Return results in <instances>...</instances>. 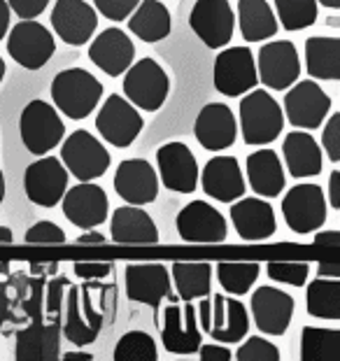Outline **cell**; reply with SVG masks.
Listing matches in <instances>:
<instances>
[{"mask_svg":"<svg viewBox=\"0 0 340 361\" xmlns=\"http://www.w3.org/2000/svg\"><path fill=\"white\" fill-rule=\"evenodd\" d=\"M238 128L250 147H264V145L275 142L284 128V112L280 103L266 89L254 87L241 98Z\"/></svg>","mask_w":340,"mask_h":361,"instance_id":"obj_1","label":"cell"},{"mask_svg":"<svg viewBox=\"0 0 340 361\" xmlns=\"http://www.w3.org/2000/svg\"><path fill=\"white\" fill-rule=\"evenodd\" d=\"M103 84L84 68H68L51 80L49 94L54 107L61 110L68 119H87L96 110L103 98Z\"/></svg>","mask_w":340,"mask_h":361,"instance_id":"obj_2","label":"cell"},{"mask_svg":"<svg viewBox=\"0 0 340 361\" xmlns=\"http://www.w3.org/2000/svg\"><path fill=\"white\" fill-rule=\"evenodd\" d=\"M19 135L24 147L35 157L49 154L54 147H59L66 135V124L61 119L59 110L47 101H30L19 117Z\"/></svg>","mask_w":340,"mask_h":361,"instance_id":"obj_3","label":"cell"},{"mask_svg":"<svg viewBox=\"0 0 340 361\" xmlns=\"http://www.w3.org/2000/svg\"><path fill=\"white\" fill-rule=\"evenodd\" d=\"M170 94V78L164 66L154 59H140L130 63L123 73V96L138 110L157 112L164 107Z\"/></svg>","mask_w":340,"mask_h":361,"instance_id":"obj_4","label":"cell"},{"mask_svg":"<svg viewBox=\"0 0 340 361\" xmlns=\"http://www.w3.org/2000/svg\"><path fill=\"white\" fill-rule=\"evenodd\" d=\"M61 164L73 178H77V182H94L107 173L112 159L94 133L77 128L61 145Z\"/></svg>","mask_w":340,"mask_h":361,"instance_id":"obj_5","label":"cell"},{"mask_svg":"<svg viewBox=\"0 0 340 361\" xmlns=\"http://www.w3.org/2000/svg\"><path fill=\"white\" fill-rule=\"evenodd\" d=\"M96 128L107 145H112V147H117V149H126L138 140V135L142 133L145 119L140 110H138L126 96L112 94L100 105L98 117H96Z\"/></svg>","mask_w":340,"mask_h":361,"instance_id":"obj_6","label":"cell"},{"mask_svg":"<svg viewBox=\"0 0 340 361\" xmlns=\"http://www.w3.org/2000/svg\"><path fill=\"white\" fill-rule=\"evenodd\" d=\"M327 194L320 184H293L282 198V217L293 233L320 231L327 221Z\"/></svg>","mask_w":340,"mask_h":361,"instance_id":"obj_7","label":"cell"},{"mask_svg":"<svg viewBox=\"0 0 340 361\" xmlns=\"http://www.w3.org/2000/svg\"><path fill=\"white\" fill-rule=\"evenodd\" d=\"M56 51V40L49 28L35 19H21L7 30V54L26 71H40Z\"/></svg>","mask_w":340,"mask_h":361,"instance_id":"obj_8","label":"cell"},{"mask_svg":"<svg viewBox=\"0 0 340 361\" xmlns=\"http://www.w3.org/2000/svg\"><path fill=\"white\" fill-rule=\"evenodd\" d=\"M212 82L214 89L229 98H241L257 87V61H254L250 47H221L214 59Z\"/></svg>","mask_w":340,"mask_h":361,"instance_id":"obj_9","label":"cell"},{"mask_svg":"<svg viewBox=\"0 0 340 361\" xmlns=\"http://www.w3.org/2000/svg\"><path fill=\"white\" fill-rule=\"evenodd\" d=\"M284 114L293 128H322L331 112V96L315 80L293 82L284 94Z\"/></svg>","mask_w":340,"mask_h":361,"instance_id":"obj_10","label":"cell"},{"mask_svg":"<svg viewBox=\"0 0 340 361\" xmlns=\"http://www.w3.org/2000/svg\"><path fill=\"white\" fill-rule=\"evenodd\" d=\"M259 82L270 91H287L300 75L298 49L291 40L266 42L257 54Z\"/></svg>","mask_w":340,"mask_h":361,"instance_id":"obj_11","label":"cell"},{"mask_svg":"<svg viewBox=\"0 0 340 361\" xmlns=\"http://www.w3.org/2000/svg\"><path fill=\"white\" fill-rule=\"evenodd\" d=\"M189 26L207 49H221L233 37V7L229 0H196L189 14Z\"/></svg>","mask_w":340,"mask_h":361,"instance_id":"obj_12","label":"cell"},{"mask_svg":"<svg viewBox=\"0 0 340 361\" xmlns=\"http://www.w3.org/2000/svg\"><path fill=\"white\" fill-rule=\"evenodd\" d=\"M177 233L189 245H217L226 240L229 224L214 205L205 201H191L177 212Z\"/></svg>","mask_w":340,"mask_h":361,"instance_id":"obj_13","label":"cell"},{"mask_svg":"<svg viewBox=\"0 0 340 361\" xmlns=\"http://www.w3.org/2000/svg\"><path fill=\"white\" fill-rule=\"evenodd\" d=\"M71 173L61 164V159L44 154L33 161L24 173V189L30 203L40 207H56L68 189Z\"/></svg>","mask_w":340,"mask_h":361,"instance_id":"obj_14","label":"cell"},{"mask_svg":"<svg viewBox=\"0 0 340 361\" xmlns=\"http://www.w3.org/2000/svg\"><path fill=\"white\" fill-rule=\"evenodd\" d=\"M161 343H164L166 352L177 357H187L198 352L200 343H203V331L198 326V314L191 301H184V305L170 301V305L164 310Z\"/></svg>","mask_w":340,"mask_h":361,"instance_id":"obj_15","label":"cell"},{"mask_svg":"<svg viewBox=\"0 0 340 361\" xmlns=\"http://www.w3.org/2000/svg\"><path fill=\"white\" fill-rule=\"evenodd\" d=\"M61 207H63L66 219L84 231L100 226L110 214V201H107L105 189L91 182H80L73 189H66Z\"/></svg>","mask_w":340,"mask_h":361,"instance_id":"obj_16","label":"cell"},{"mask_svg":"<svg viewBox=\"0 0 340 361\" xmlns=\"http://www.w3.org/2000/svg\"><path fill=\"white\" fill-rule=\"evenodd\" d=\"M159 182L175 194H194L198 187V164L184 142H166L157 149Z\"/></svg>","mask_w":340,"mask_h":361,"instance_id":"obj_17","label":"cell"},{"mask_svg":"<svg viewBox=\"0 0 340 361\" xmlns=\"http://www.w3.org/2000/svg\"><path fill=\"white\" fill-rule=\"evenodd\" d=\"M103 326V310L89 296V287H71L66 296V341L73 345H91Z\"/></svg>","mask_w":340,"mask_h":361,"instance_id":"obj_18","label":"cell"},{"mask_svg":"<svg viewBox=\"0 0 340 361\" xmlns=\"http://www.w3.org/2000/svg\"><path fill=\"white\" fill-rule=\"evenodd\" d=\"M293 296L277 287H259L250 296V314L254 324L266 336H284L293 319Z\"/></svg>","mask_w":340,"mask_h":361,"instance_id":"obj_19","label":"cell"},{"mask_svg":"<svg viewBox=\"0 0 340 361\" xmlns=\"http://www.w3.org/2000/svg\"><path fill=\"white\" fill-rule=\"evenodd\" d=\"M51 28L71 47H82L98 28V12L87 0H56L51 7Z\"/></svg>","mask_w":340,"mask_h":361,"instance_id":"obj_20","label":"cell"},{"mask_svg":"<svg viewBox=\"0 0 340 361\" xmlns=\"http://www.w3.org/2000/svg\"><path fill=\"white\" fill-rule=\"evenodd\" d=\"M112 187L117 196L128 205L154 203L159 196V175L147 159H126L117 166Z\"/></svg>","mask_w":340,"mask_h":361,"instance_id":"obj_21","label":"cell"},{"mask_svg":"<svg viewBox=\"0 0 340 361\" xmlns=\"http://www.w3.org/2000/svg\"><path fill=\"white\" fill-rule=\"evenodd\" d=\"M229 214L241 240L261 243V240L273 238L277 231L273 205L266 203V198H261V196L236 198V201L231 203Z\"/></svg>","mask_w":340,"mask_h":361,"instance_id":"obj_22","label":"cell"},{"mask_svg":"<svg viewBox=\"0 0 340 361\" xmlns=\"http://www.w3.org/2000/svg\"><path fill=\"white\" fill-rule=\"evenodd\" d=\"M89 59L107 78H119L135 61V44L121 28H105L89 40Z\"/></svg>","mask_w":340,"mask_h":361,"instance_id":"obj_23","label":"cell"},{"mask_svg":"<svg viewBox=\"0 0 340 361\" xmlns=\"http://www.w3.org/2000/svg\"><path fill=\"white\" fill-rule=\"evenodd\" d=\"M194 135L198 145L207 152H224L236 142L238 137V119L233 110L224 103H207L200 107Z\"/></svg>","mask_w":340,"mask_h":361,"instance_id":"obj_24","label":"cell"},{"mask_svg":"<svg viewBox=\"0 0 340 361\" xmlns=\"http://www.w3.org/2000/svg\"><path fill=\"white\" fill-rule=\"evenodd\" d=\"M123 280L130 301L150 305L154 310H159L161 301L170 294V273L164 264H128Z\"/></svg>","mask_w":340,"mask_h":361,"instance_id":"obj_25","label":"cell"},{"mask_svg":"<svg viewBox=\"0 0 340 361\" xmlns=\"http://www.w3.org/2000/svg\"><path fill=\"white\" fill-rule=\"evenodd\" d=\"M203 191L219 203H233L236 198L245 196V175L236 157H214L198 173Z\"/></svg>","mask_w":340,"mask_h":361,"instance_id":"obj_26","label":"cell"},{"mask_svg":"<svg viewBox=\"0 0 340 361\" xmlns=\"http://www.w3.org/2000/svg\"><path fill=\"white\" fill-rule=\"evenodd\" d=\"M210 334L217 343L236 345L250 334V314H247L245 303L233 296L217 294L210 298Z\"/></svg>","mask_w":340,"mask_h":361,"instance_id":"obj_27","label":"cell"},{"mask_svg":"<svg viewBox=\"0 0 340 361\" xmlns=\"http://www.w3.org/2000/svg\"><path fill=\"white\" fill-rule=\"evenodd\" d=\"M110 235L117 245H157L159 228L142 205H121L110 217Z\"/></svg>","mask_w":340,"mask_h":361,"instance_id":"obj_28","label":"cell"},{"mask_svg":"<svg viewBox=\"0 0 340 361\" xmlns=\"http://www.w3.org/2000/svg\"><path fill=\"white\" fill-rule=\"evenodd\" d=\"M282 157L289 175L296 180L317 178L324 168V154L320 142L308 130H291V133L284 135Z\"/></svg>","mask_w":340,"mask_h":361,"instance_id":"obj_29","label":"cell"},{"mask_svg":"<svg viewBox=\"0 0 340 361\" xmlns=\"http://www.w3.org/2000/svg\"><path fill=\"white\" fill-rule=\"evenodd\" d=\"M247 182L252 191L261 198H277L284 191V166L275 149L264 145V149H257L247 157Z\"/></svg>","mask_w":340,"mask_h":361,"instance_id":"obj_30","label":"cell"},{"mask_svg":"<svg viewBox=\"0 0 340 361\" xmlns=\"http://www.w3.org/2000/svg\"><path fill=\"white\" fill-rule=\"evenodd\" d=\"M17 361H56L61 357V334L56 326L35 322L21 329L14 341Z\"/></svg>","mask_w":340,"mask_h":361,"instance_id":"obj_31","label":"cell"},{"mask_svg":"<svg viewBox=\"0 0 340 361\" xmlns=\"http://www.w3.org/2000/svg\"><path fill=\"white\" fill-rule=\"evenodd\" d=\"M173 17L164 0H140L128 14V30L142 42H161L170 35Z\"/></svg>","mask_w":340,"mask_h":361,"instance_id":"obj_32","label":"cell"},{"mask_svg":"<svg viewBox=\"0 0 340 361\" xmlns=\"http://www.w3.org/2000/svg\"><path fill=\"white\" fill-rule=\"evenodd\" d=\"M305 71L312 80H340V37L312 35L305 40Z\"/></svg>","mask_w":340,"mask_h":361,"instance_id":"obj_33","label":"cell"},{"mask_svg":"<svg viewBox=\"0 0 340 361\" xmlns=\"http://www.w3.org/2000/svg\"><path fill=\"white\" fill-rule=\"evenodd\" d=\"M236 19L245 42H266L280 28L273 7L266 0H238Z\"/></svg>","mask_w":340,"mask_h":361,"instance_id":"obj_34","label":"cell"},{"mask_svg":"<svg viewBox=\"0 0 340 361\" xmlns=\"http://www.w3.org/2000/svg\"><path fill=\"white\" fill-rule=\"evenodd\" d=\"M214 268L205 261H177L173 264V282L180 301H196L210 296Z\"/></svg>","mask_w":340,"mask_h":361,"instance_id":"obj_35","label":"cell"},{"mask_svg":"<svg viewBox=\"0 0 340 361\" xmlns=\"http://www.w3.org/2000/svg\"><path fill=\"white\" fill-rule=\"evenodd\" d=\"M305 308L310 317L340 322V280L338 278H317L305 282Z\"/></svg>","mask_w":340,"mask_h":361,"instance_id":"obj_36","label":"cell"},{"mask_svg":"<svg viewBox=\"0 0 340 361\" xmlns=\"http://www.w3.org/2000/svg\"><path fill=\"white\" fill-rule=\"evenodd\" d=\"M303 361H340V331L324 326H303L300 331Z\"/></svg>","mask_w":340,"mask_h":361,"instance_id":"obj_37","label":"cell"},{"mask_svg":"<svg viewBox=\"0 0 340 361\" xmlns=\"http://www.w3.org/2000/svg\"><path fill=\"white\" fill-rule=\"evenodd\" d=\"M214 273L224 291H229L231 296H245L259 280L261 266L257 261H224L217 264Z\"/></svg>","mask_w":340,"mask_h":361,"instance_id":"obj_38","label":"cell"},{"mask_svg":"<svg viewBox=\"0 0 340 361\" xmlns=\"http://www.w3.org/2000/svg\"><path fill=\"white\" fill-rule=\"evenodd\" d=\"M275 19L284 30H303L315 26L320 5L317 0H275Z\"/></svg>","mask_w":340,"mask_h":361,"instance_id":"obj_39","label":"cell"},{"mask_svg":"<svg viewBox=\"0 0 340 361\" xmlns=\"http://www.w3.org/2000/svg\"><path fill=\"white\" fill-rule=\"evenodd\" d=\"M114 361H157L159 350L154 338L145 331H128L123 334L114 345Z\"/></svg>","mask_w":340,"mask_h":361,"instance_id":"obj_40","label":"cell"},{"mask_svg":"<svg viewBox=\"0 0 340 361\" xmlns=\"http://www.w3.org/2000/svg\"><path fill=\"white\" fill-rule=\"evenodd\" d=\"M266 273L273 282L303 287L308 282V275H310V264H305V261H270V264H266Z\"/></svg>","mask_w":340,"mask_h":361,"instance_id":"obj_41","label":"cell"},{"mask_svg":"<svg viewBox=\"0 0 340 361\" xmlns=\"http://www.w3.org/2000/svg\"><path fill=\"white\" fill-rule=\"evenodd\" d=\"M243 345L236 350V359L238 361H280V350L277 345H273L270 341L261 336H250L245 341H241Z\"/></svg>","mask_w":340,"mask_h":361,"instance_id":"obj_42","label":"cell"},{"mask_svg":"<svg viewBox=\"0 0 340 361\" xmlns=\"http://www.w3.org/2000/svg\"><path fill=\"white\" fill-rule=\"evenodd\" d=\"M26 243L28 245H63L66 231L59 224H54V221L42 219L26 231Z\"/></svg>","mask_w":340,"mask_h":361,"instance_id":"obj_43","label":"cell"},{"mask_svg":"<svg viewBox=\"0 0 340 361\" xmlns=\"http://www.w3.org/2000/svg\"><path fill=\"white\" fill-rule=\"evenodd\" d=\"M331 114V112H329ZM322 130V152L327 154L331 164L340 161V112H334L331 117L324 119Z\"/></svg>","mask_w":340,"mask_h":361,"instance_id":"obj_44","label":"cell"},{"mask_svg":"<svg viewBox=\"0 0 340 361\" xmlns=\"http://www.w3.org/2000/svg\"><path fill=\"white\" fill-rule=\"evenodd\" d=\"M140 0H94V10L110 21H126Z\"/></svg>","mask_w":340,"mask_h":361,"instance_id":"obj_45","label":"cell"},{"mask_svg":"<svg viewBox=\"0 0 340 361\" xmlns=\"http://www.w3.org/2000/svg\"><path fill=\"white\" fill-rule=\"evenodd\" d=\"M73 271L77 278H82L84 282H100V280L110 278L112 264L110 261H82V264L73 266Z\"/></svg>","mask_w":340,"mask_h":361,"instance_id":"obj_46","label":"cell"},{"mask_svg":"<svg viewBox=\"0 0 340 361\" xmlns=\"http://www.w3.org/2000/svg\"><path fill=\"white\" fill-rule=\"evenodd\" d=\"M5 3L19 19H35L47 10L51 0H5Z\"/></svg>","mask_w":340,"mask_h":361,"instance_id":"obj_47","label":"cell"},{"mask_svg":"<svg viewBox=\"0 0 340 361\" xmlns=\"http://www.w3.org/2000/svg\"><path fill=\"white\" fill-rule=\"evenodd\" d=\"M198 357L203 361H231L233 359V352H231L229 348H224V343H219V345H203L200 343Z\"/></svg>","mask_w":340,"mask_h":361,"instance_id":"obj_48","label":"cell"},{"mask_svg":"<svg viewBox=\"0 0 340 361\" xmlns=\"http://www.w3.org/2000/svg\"><path fill=\"white\" fill-rule=\"evenodd\" d=\"M327 203L334 207V210H340V171L336 168L329 178V194H327Z\"/></svg>","mask_w":340,"mask_h":361,"instance_id":"obj_49","label":"cell"},{"mask_svg":"<svg viewBox=\"0 0 340 361\" xmlns=\"http://www.w3.org/2000/svg\"><path fill=\"white\" fill-rule=\"evenodd\" d=\"M10 24H12V10L5 0H0V42L5 40L7 30H10Z\"/></svg>","mask_w":340,"mask_h":361,"instance_id":"obj_50","label":"cell"},{"mask_svg":"<svg viewBox=\"0 0 340 361\" xmlns=\"http://www.w3.org/2000/svg\"><path fill=\"white\" fill-rule=\"evenodd\" d=\"M315 243L322 247H338L340 245V233L338 231H315Z\"/></svg>","mask_w":340,"mask_h":361,"instance_id":"obj_51","label":"cell"},{"mask_svg":"<svg viewBox=\"0 0 340 361\" xmlns=\"http://www.w3.org/2000/svg\"><path fill=\"white\" fill-rule=\"evenodd\" d=\"M77 245H82V247H94V245H105V235L94 231V228H89L87 233L77 238Z\"/></svg>","mask_w":340,"mask_h":361,"instance_id":"obj_52","label":"cell"},{"mask_svg":"<svg viewBox=\"0 0 340 361\" xmlns=\"http://www.w3.org/2000/svg\"><path fill=\"white\" fill-rule=\"evenodd\" d=\"M7 314H10V296H7V287L0 282V329H3Z\"/></svg>","mask_w":340,"mask_h":361,"instance_id":"obj_53","label":"cell"},{"mask_svg":"<svg viewBox=\"0 0 340 361\" xmlns=\"http://www.w3.org/2000/svg\"><path fill=\"white\" fill-rule=\"evenodd\" d=\"M320 278H340V266L320 264Z\"/></svg>","mask_w":340,"mask_h":361,"instance_id":"obj_54","label":"cell"},{"mask_svg":"<svg viewBox=\"0 0 340 361\" xmlns=\"http://www.w3.org/2000/svg\"><path fill=\"white\" fill-rule=\"evenodd\" d=\"M66 361H91L94 357L87 355V352H68V355H63Z\"/></svg>","mask_w":340,"mask_h":361,"instance_id":"obj_55","label":"cell"},{"mask_svg":"<svg viewBox=\"0 0 340 361\" xmlns=\"http://www.w3.org/2000/svg\"><path fill=\"white\" fill-rule=\"evenodd\" d=\"M10 243H14V233H12V228L0 226V245H10Z\"/></svg>","mask_w":340,"mask_h":361,"instance_id":"obj_56","label":"cell"},{"mask_svg":"<svg viewBox=\"0 0 340 361\" xmlns=\"http://www.w3.org/2000/svg\"><path fill=\"white\" fill-rule=\"evenodd\" d=\"M317 5L329 7V10H338V7H340V0H317Z\"/></svg>","mask_w":340,"mask_h":361,"instance_id":"obj_57","label":"cell"},{"mask_svg":"<svg viewBox=\"0 0 340 361\" xmlns=\"http://www.w3.org/2000/svg\"><path fill=\"white\" fill-rule=\"evenodd\" d=\"M5 201V175L0 171V203Z\"/></svg>","mask_w":340,"mask_h":361,"instance_id":"obj_58","label":"cell"},{"mask_svg":"<svg viewBox=\"0 0 340 361\" xmlns=\"http://www.w3.org/2000/svg\"><path fill=\"white\" fill-rule=\"evenodd\" d=\"M10 273V261H0V275Z\"/></svg>","mask_w":340,"mask_h":361,"instance_id":"obj_59","label":"cell"},{"mask_svg":"<svg viewBox=\"0 0 340 361\" xmlns=\"http://www.w3.org/2000/svg\"><path fill=\"white\" fill-rule=\"evenodd\" d=\"M5 73H7V66H5V61L0 59V84H3V80H5Z\"/></svg>","mask_w":340,"mask_h":361,"instance_id":"obj_60","label":"cell"}]
</instances>
